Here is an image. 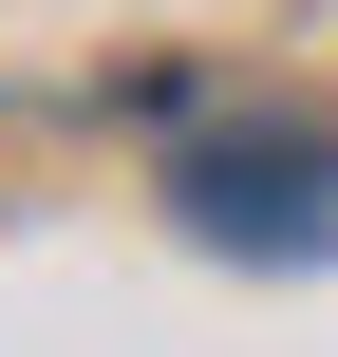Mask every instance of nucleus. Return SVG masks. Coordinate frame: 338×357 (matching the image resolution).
<instances>
[{
  "label": "nucleus",
  "mask_w": 338,
  "mask_h": 357,
  "mask_svg": "<svg viewBox=\"0 0 338 357\" xmlns=\"http://www.w3.org/2000/svg\"><path fill=\"white\" fill-rule=\"evenodd\" d=\"M169 207H188L207 245H245V264H320L338 245V151L320 132H207Z\"/></svg>",
  "instance_id": "f257e3e1"
}]
</instances>
